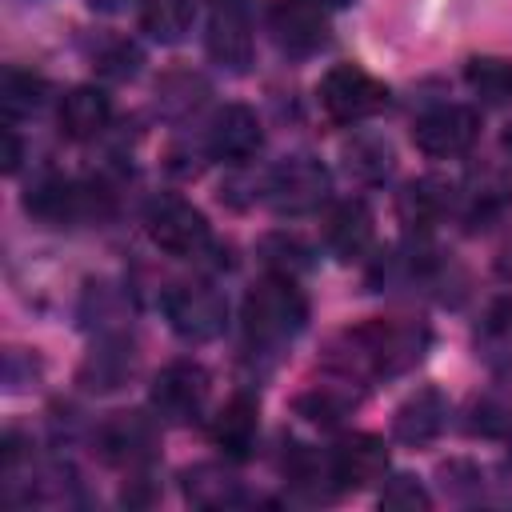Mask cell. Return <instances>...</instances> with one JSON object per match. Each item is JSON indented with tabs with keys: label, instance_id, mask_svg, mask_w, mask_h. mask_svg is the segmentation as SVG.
<instances>
[{
	"label": "cell",
	"instance_id": "1",
	"mask_svg": "<svg viewBox=\"0 0 512 512\" xmlns=\"http://www.w3.org/2000/svg\"><path fill=\"white\" fill-rule=\"evenodd\" d=\"M428 348V328L416 320H368L348 328L336 348L332 364L344 380H388L420 364Z\"/></svg>",
	"mask_w": 512,
	"mask_h": 512
},
{
	"label": "cell",
	"instance_id": "2",
	"mask_svg": "<svg viewBox=\"0 0 512 512\" xmlns=\"http://www.w3.org/2000/svg\"><path fill=\"white\" fill-rule=\"evenodd\" d=\"M240 320H244L248 344H256V348H280L292 336H300V328L308 320V300H304V292L296 288L292 276L272 272V276H264L260 284L248 288L244 308H240Z\"/></svg>",
	"mask_w": 512,
	"mask_h": 512
},
{
	"label": "cell",
	"instance_id": "3",
	"mask_svg": "<svg viewBox=\"0 0 512 512\" xmlns=\"http://www.w3.org/2000/svg\"><path fill=\"white\" fill-rule=\"evenodd\" d=\"M144 228H148V240L168 252V256H180V260H192V256H204L212 248V228L204 220L200 208H192L188 200L180 196H160L148 204L144 212Z\"/></svg>",
	"mask_w": 512,
	"mask_h": 512
},
{
	"label": "cell",
	"instance_id": "4",
	"mask_svg": "<svg viewBox=\"0 0 512 512\" xmlns=\"http://www.w3.org/2000/svg\"><path fill=\"white\" fill-rule=\"evenodd\" d=\"M164 316L180 340L204 344V340H216L224 332L228 304H224L220 288H212L208 280H184V284H172L164 292Z\"/></svg>",
	"mask_w": 512,
	"mask_h": 512
},
{
	"label": "cell",
	"instance_id": "5",
	"mask_svg": "<svg viewBox=\"0 0 512 512\" xmlns=\"http://www.w3.org/2000/svg\"><path fill=\"white\" fill-rule=\"evenodd\" d=\"M384 104H388L384 80H376L360 64H336L320 80V108L336 124H360V120L376 116Z\"/></svg>",
	"mask_w": 512,
	"mask_h": 512
},
{
	"label": "cell",
	"instance_id": "6",
	"mask_svg": "<svg viewBox=\"0 0 512 512\" xmlns=\"http://www.w3.org/2000/svg\"><path fill=\"white\" fill-rule=\"evenodd\" d=\"M328 168L316 156H288L280 160L264 180V200L280 216H304L316 212L328 200Z\"/></svg>",
	"mask_w": 512,
	"mask_h": 512
},
{
	"label": "cell",
	"instance_id": "7",
	"mask_svg": "<svg viewBox=\"0 0 512 512\" xmlns=\"http://www.w3.org/2000/svg\"><path fill=\"white\" fill-rule=\"evenodd\" d=\"M148 404L164 424H192L208 404V372L192 360H172L152 380Z\"/></svg>",
	"mask_w": 512,
	"mask_h": 512
},
{
	"label": "cell",
	"instance_id": "8",
	"mask_svg": "<svg viewBox=\"0 0 512 512\" xmlns=\"http://www.w3.org/2000/svg\"><path fill=\"white\" fill-rule=\"evenodd\" d=\"M480 136V116L464 104H440L428 108L424 116H416L412 124V144L432 156V160H452L464 156Z\"/></svg>",
	"mask_w": 512,
	"mask_h": 512
},
{
	"label": "cell",
	"instance_id": "9",
	"mask_svg": "<svg viewBox=\"0 0 512 512\" xmlns=\"http://www.w3.org/2000/svg\"><path fill=\"white\" fill-rule=\"evenodd\" d=\"M204 44H208V56L220 68L244 72L252 64V16H248V0H208Z\"/></svg>",
	"mask_w": 512,
	"mask_h": 512
},
{
	"label": "cell",
	"instance_id": "10",
	"mask_svg": "<svg viewBox=\"0 0 512 512\" xmlns=\"http://www.w3.org/2000/svg\"><path fill=\"white\" fill-rule=\"evenodd\" d=\"M388 472V448L372 432H352L328 452V480L336 492H360Z\"/></svg>",
	"mask_w": 512,
	"mask_h": 512
},
{
	"label": "cell",
	"instance_id": "11",
	"mask_svg": "<svg viewBox=\"0 0 512 512\" xmlns=\"http://www.w3.org/2000/svg\"><path fill=\"white\" fill-rule=\"evenodd\" d=\"M268 28L284 52H316L328 40V8L320 0H272Z\"/></svg>",
	"mask_w": 512,
	"mask_h": 512
},
{
	"label": "cell",
	"instance_id": "12",
	"mask_svg": "<svg viewBox=\"0 0 512 512\" xmlns=\"http://www.w3.org/2000/svg\"><path fill=\"white\" fill-rule=\"evenodd\" d=\"M260 144H264L260 120L244 104H224L208 124V156L220 164H244L260 152Z\"/></svg>",
	"mask_w": 512,
	"mask_h": 512
},
{
	"label": "cell",
	"instance_id": "13",
	"mask_svg": "<svg viewBox=\"0 0 512 512\" xmlns=\"http://www.w3.org/2000/svg\"><path fill=\"white\" fill-rule=\"evenodd\" d=\"M448 424V400L436 388H420L416 396H408L396 416H392V432L400 444H432Z\"/></svg>",
	"mask_w": 512,
	"mask_h": 512
},
{
	"label": "cell",
	"instance_id": "14",
	"mask_svg": "<svg viewBox=\"0 0 512 512\" xmlns=\"http://www.w3.org/2000/svg\"><path fill=\"white\" fill-rule=\"evenodd\" d=\"M100 444H104V456L112 464L136 468V464L152 460V452H156V424L140 412H120L116 420L104 424Z\"/></svg>",
	"mask_w": 512,
	"mask_h": 512
},
{
	"label": "cell",
	"instance_id": "15",
	"mask_svg": "<svg viewBox=\"0 0 512 512\" xmlns=\"http://www.w3.org/2000/svg\"><path fill=\"white\" fill-rule=\"evenodd\" d=\"M112 120V100L96 84H80L60 100V132L68 140H92L108 128Z\"/></svg>",
	"mask_w": 512,
	"mask_h": 512
},
{
	"label": "cell",
	"instance_id": "16",
	"mask_svg": "<svg viewBox=\"0 0 512 512\" xmlns=\"http://www.w3.org/2000/svg\"><path fill=\"white\" fill-rule=\"evenodd\" d=\"M372 236L376 228H372V212L364 200H344L328 216V228H324V240L340 260H360L372 248Z\"/></svg>",
	"mask_w": 512,
	"mask_h": 512
},
{
	"label": "cell",
	"instance_id": "17",
	"mask_svg": "<svg viewBox=\"0 0 512 512\" xmlns=\"http://www.w3.org/2000/svg\"><path fill=\"white\" fill-rule=\"evenodd\" d=\"M256 428H260V408L248 392H236L212 420V440L220 452L228 456H248L256 444Z\"/></svg>",
	"mask_w": 512,
	"mask_h": 512
},
{
	"label": "cell",
	"instance_id": "18",
	"mask_svg": "<svg viewBox=\"0 0 512 512\" xmlns=\"http://www.w3.org/2000/svg\"><path fill=\"white\" fill-rule=\"evenodd\" d=\"M132 368H136L132 340L112 336V340H100V348H92V356L80 368V384L88 392H112L132 376Z\"/></svg>",
	"mask_w": 512,
	"mask_h": 512
},
{
	"label": "cell",
	"instance_id": "19",
	"mask_svg": "<svg viewBox=\"0 0 512 512\" xmlns=\"http://www.w3.org/2000/svg\"><path fill=\"white\" fill-rule=\"evenodd\" d=\"M24 208H28L36 220H48V224L76 220V216L84 212V188L72 184V180H64V176H44L36 188H28Z\"/></svg>",
	"mask_w": 512,
	"mask_h": 512
},
{
	"label": "cell",
	"instance_id": "20",
	"mask_svg": "<svg viewBox=\"0 0 512 512\" xmlns=\"http://www.w3.org/2000/svg\"><path fill=\"white\" fill-rule=\"evenodd\" d=\"M476 352L488 368L512 364V300H492L484 320L476 324Z\"/></svg>",
	"mask_w": 512,
	"mask_h": 512
},
{
	"label": "cell",
	"instance_id": "21",
	"mask_svg": "<svg viewBox=\"0 0 512 512\" xmlns=\"http://www.w3.org/2000/svg\"><path fill=\"white\" fill-rule=\"evenodd\" d=\"M184 496L200 508H228L240 500V484L220 464H196L184 472Z\"/></svg>",
	"mask_w": 512,
	"mask_h": 512
},
{
	"label": "cell",
	"instance_id": "22",
	"mask_svg": "<svg viewBox=\"0 0 512 512\" xmlns=\"http://www.w3.org/2000/svg\"><path fill=\"white\" fill-rule=\"evenodd\" d=\"M464 84H468L484 104H508V100H512V60L476 56V60L464 64Z\"/></svg>",
	"mask_w": 512,
	"mask_h": 512
},
{
	"label": "cell",
	"instance_id": "23",
	"mask_svg": "<svg viewBox=\"0 0 512 512\" xmlns=\"http://www.w3.org/2000/svg\"><path fill=\"white\" fill-rule=\"evenodd\" d=\"M192 16H196V0H144L140 12L144 32L164 44H176L192 28Z\"/></svg>",
	"mask_w": 512,
	"mask_h": 512
},
{
	"label": "cell",
	"instance_id": "24",
	"mask_svg": "<svg viewBox=\"0 0 512 512\" xmlns=\"http://www.w3.org/2000/svg\"><path fill=\"white\" fill-rule=\"evenodd\" d=\"M444 208H448V192H440L436 180H420V184L404 188V196H400V220H404V228L428 232L440 220Z\"/></svg>",
	"mask_w": 512,
	"mask_h": 512
},
{
	"label": "cell",
	"instance_id": "25",
	"mask_svg": "<svg viewBox=\"0 0 512 512\" xmlns=\"http://www.w3.org/2000/svg\"><path fill=\"white\" fill-rule=\"evenodd\" d=\"M44 80L24 72V68H8L4 72V88H0V100H4V116L8 120H20V116H32L44 100Z\"/></svg>",
	"mask_w": 512,
	"mask_h": 512
},
{
	"label": "cell",
	"instance_id": "26",
	"mask_svg": "<svg viewBox=\"0 0 512 512\" xmlns=\"http://www.w3.org/2000/svg\"><path fill=\"white\" fill-rule=\"evenodd\" d=\"M344 164H348L352 176L376 184V180H384V176L392 172V148H388L384 140H376V136H356V140L344 148Z\"/></svg>",
	"mask_w": 512,
	"mask_h": 512
},
{
	"label": "cell",
	"instance_id": "27",
	"mask_svg": "<svg viewBox=\"0 0 512 512\" xmlns=\"http://www.w3.org/2000/svg\"><path fill=\"white\" fill-rule=\"evenodd\" d=\"M352 404H356L352 392H340L336 384H316L312 392H304V396L296 400V412L308 416L312 424H336V420L348 416Z\"/></svg>",
	"mask_w": 512,
	"mask_h": 512
},
{
	"label": "cell",
	"instance_id": "28",
	"mask_svg": "<svg viewBox=\"0 0 512 512\" xmlns=\"http://www.w3.org/2000/svg\"><path fill=\"white\" fill-rule=\"evenodd\" d=\"M432 504V496L424 492V484L420 480H412V476H396V480H388V488L380 492V508H396V512H424Z\"/></svg>",
	"mask_w": 512,
	"mask_h": 512
},
{
	"label": "cell",
	"instance_id": "29",
	"mask_svg": "<svg viewBox=\"0 0 512 512\" xmlns=\"http://www.w3.org/2000/svg\"><path fill=\"white\" fill-rule=\"evenodd\" d=\"M264 256L272 260V268H276L280 276H292V272L308 268V252H304L296 240H288V236H268V240H264Z\"/></svg>",
	"mask_w": 512,
	"mask_h": 512
},
{
	"label": "cell",
	"instance_id": "30",
	"mask_svg": "<svg viewBox=\"0 0 512 512\" xmlns=\"http://www.w3.org/2000/svg\"><path fill=\"white\" fill-rule=\"evenodd\" d=\"M512 428V408L508 404H496V400H480L476 404V420H472V432H484V436H500Z\"/></svg>",
	"mask_w": 512,
	"mask_h": 512
},
{
	"label": "cell",
	"instance_id": "31",
	"mask_svg": "<svg viewBox=\"0 0 512 512\" xmlns=\"http://www.w3.org/2000/svg\"><path fill=\"white\" fill-rule=\"evenodd\" d=\"M136 64H140V52L132 48V44H120L112 56H104V72H112V76H132L136 72Z\"/></svg>",
	"mask_w": 512,
	"mask_h": 512
},
{
	"label": "cell",
	"instance_id": "32",
	"mask_svg": "<svg viewBox=\"0 0 512 512\" xmlns=\"http://www.w3.org/2000/svg\"><path fill=\"white\" fill-rule=\"evenodd\" d=\"M16 164H20V144H16V132L4 128V168L16 172Z\"/></svg>",
	"mask_w": 512,
	"mask_h": 512
},
{
	"label": "cell",
	"instance_id": "33",
	"mask_svg": "<svg viewBox=\"0 0 512 512\" xmlns=\"http://www.w3.org/2000/svg\"><path fill=\"white\" fill-rule=\"evenodd\" d=\"M88 4H92L96 12H124L132 0H88Z\"/></svg>",
	"mask_w": 512,
	"mask_h": 512
},
{
	"label": "cell",
	"instance_id": "34",
	"mask_svg": "<svg viewBox=\"0 0 512 512\" xmlns=\"http://www.w3.org/2000/svg\"><path fill=\"white\" fill-rule=\"evenodd\" d=\"M500 148H504V152H508V156H512V124H508V128H504V136H500Z\"/></svg>",
	"mask_w": 512,
	"mask_h": 512
},
{
	"label": "cell",
	"instance_id": "35",
	"mask_svg": "<svg viewBox=\"0 0 512 512\" xmlns=\"http://www.w3.org/2000/svg\"><path fill=\"white\" fill-rule=\"evenodd\" d=\"M320 4H324V8H348L352 0H320Z\"/></svg>",
	"mask_w": 512,
	"mask_h": 512
},
{
	"label": "cell",
	"instance_id": "36",
	"mask_svg": "<svg viewBox=\"0 0 512 512\" xmlns=\"http://www.w3.org/2000/svg\"><path fill=\"white\" fill-rule=\"evenodd\" d=\"M508 464H512V452H508Z\"/></svg>",
	"mask_w": 512,
	"mask_h": 512
}]
</instances>
